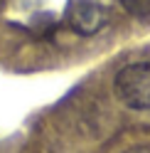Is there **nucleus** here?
<instances>
[{
	"instance_id": "1",
	"label": "nucleus",
	"mask_w": 150,
	"mask_h": 153,
	"mask_svg": "<svg viewBox=\"0 0 150 153\" xmlns=\"http://www.w3.org/2000/svg\"><path fill=\"white\" fill-rule=\"evenodd\" d=\"M113 91L133 111H150V62H133L113 76Z\"/></svg>"
},
{
	"instance_id": "4",
	"label": "nucleus",
	"mask_w": 150,
	"mask_h": 153,
	"mask_svg": "<svg viewBox=\"0 0 150 153\" xmlns=\"http://www.w3.org/2000/svg\"><path fill=\"white\" fill-rule=\"evenodd\" d=\"M133 153H148V151H145V148H138V151H133Z\"/></svg>"
},
{
	"instance_id": "3",
	"label": "nucleus",
	"mask_w": 150,
	"mask_h": 153,
	"mask_svg": "<svg viewBox=\"0 0 150 153\" xmlns=\"http://www.w3.org/2000/svg\"><path fill=\"white\" fill-rule=\"evenodd\" d=\"M118 5L133 17H145L150 15V0H118Z\"/></svg>"
},
{
	"instance_id": "2",
	"label": "nucleus",
	"mask_w": 150,
	"mask_h": 153,
	"mask_svg": "<svg viewBox=\"0 0 150 153\" xmlns=\"http://www.w3.org/2000/svg\"><path fill=\"white\" fill-rule=\"evenodd\" d=\"M64 20L76 35L91 37L104 30V25L108 22V10L99 0H67Z\"/></svg>"
}]
</instances>
